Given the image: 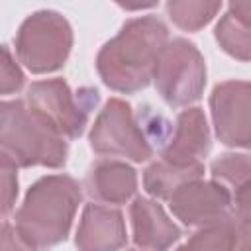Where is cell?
Instances as JSON below:
<instances>
[{
	"label": "cell",
	"mask_w": 251,
	"mask_h": 251,
	"mask_svg": "<svg viewBox=\"0 0 251 251\" xmlns=\"http://www.w3.org/2000/svg\"><path fill=\"white\" fill-rule=\"evenodd\" d=\"M169 41V27L161 18L149 14L127 20L96 55V71L102 82L122 94L147 88Z\"/></svg>",
	"instance_id": "1"
},
{
	"label": "cell",
	"mask_w": 251,
	"mask_h": 251,
	"mask_svg": "<svg viewBox=\"0 0 251 251\" xmlns=\"http://www.w3.org/2000/svg\"><path fill=\"white\" fill-rule=\"evenodd\" d=\"M80 200L82 190L73 176L47 175L37 178L14 216L20 239L33 251L63 243L69 237Z\"/></svg>",
	"instance_id": "2"
},
{
	"label": "cell",
	"mask_w": 251,
	"mask_h": 251,
	"mask_svg": "<svg viewBox=\"0 0 251 251\" xmlns=\"http://www.w3.org/2000/svg\"><path fill=\"white\" fill-rule=\"evenodd\" d=\"M0 145L2 157L20 169H61L69 157L65 137L18 98L0 104Z\"/></svg>",
	"instance_id": "3"
},
{
	"label": "cell",
	"mask_w": 251,
	"mask_h": 251,
	"mask_svg": "<svg viewBox=\"0 0 251 251\" xmlns=\"http://www.w3.org/2000/svg\"><path fill=\"white\" fill-rule=\"evenodd\" d=\"M14 49L18 61L29 73H55L63 69L71 55L73 27L59 12L37 10L22 22L14 37Z\"/></svg>",
	"instance_id": "4"
},
{
	"label": "cell",
	"mask_w": 251,
	"mask_h": 251,
	"mask_svg": "<svg viewBox=\"0 0 251 251\" xmlns=\"http://www.w3.org/2000/svg\"><path fill=\"white\" fill-rule=\"evenodd\" d=\"M100 96L96 88L73 92L63 78H45L29 84L25 102L65 139H76L84 133L92 108Z\"/></svg>",
	"instance_id": "5"
},
{
	"label": "cell",
	"mask_w": 251,
	"mask_h": 251,
	"mask_svg": "<svg viewBox=\"0 0 251 251\" xmlns=\"http://www.w3.org/2000/svg\"><path fill=\"white\" fill-rule=\"evenodd\" d=\"M153 80L159 96L169 106H190L204 92L206 61L192 41L184 37L171 39L157 61Z\"/></svg>",
	"instance_id": "6"
},
{
	"label": "cell",
	"mask_w": 251,
	"mask_h": 251,
	"mask_svg": "<svg viewBox=\"0 0 251 251\" xmlns=\"http://www.w3.org/2000/svg\"><path fill=\"white\" fill-rule=\"evenodd\" d=\"M90 149L104 157H124L145 163L153 157V145L135 120L131 106L122 98H110L96 116L90 133Z\"/></svg>",
	"instance_id": "7"
},
{
	"label": "cell",
	"mask_w": 251,
	"mask_h": 251,
	"mask_svg": "<svg viewBox=\"0 0 251 251\" xmlns=\"http://www.w3.org/2000/svg\"><path fill=\"white\" fill-rule=\"evenodd\" d=\"M169 208L176 220L196 229L233 220L231 192L214 178H196L182 184L169 198Z\"/></svg>",
	"instance_id": "8"
},
{
	"label": "cell",
	"mask_w": 251,
	"mask_h": 251,
	"mask_svg": "<svg viewBox=\"0 0 251 251\" xmlns=\"http://www.w3.org/2000/svg\"><path fill=\"white\" fill-rule=\"evenodd\" d=\"M216 137L227 147L251 149V80H226L210 94Z\"/></svg>",
	"instance_id": "9"
},
{
	"label": "cell",
	"mask_w": 251,
	"mask_h": 251,
	"mask_svg": "<svg viewBox=\"0 0 251 251\" xmlns=\"http://www.w3.org/2000/svg\"><path fill=\"white\" fill-rule=\"evenodd\" d=\"M212 137L208 120L198 106H188L176 116L173 133L161 149V159L173 165H196L210 153Z\"/></svg>",
	"instance_id": "10"
},
{
	"label": "cell",
	"mask_w": 251,
	"mask_h": 251,
	"mask_svg": "<svg viewBox=\"0 0 251 251\" xmlns=\"http://www.w3.org/2000/svg\"><path fill=\"white\" fill-rule=\"evenodd\" d=\"M126 243V220L118 208L96 202L84 206L75 237L78 251H120Z\"/></svg>",
	"instance_id": "11"
},
{
	"label": "cell",
	"mask_w": 251,
	"mask_h": 251,
	"mask_svg": "<svg viewBox=\"0 0 251 251\" xmlns=\"http://www.w3.org/2000/svg\"><path fill=\"white\" fill-rule=\"evenodd\" d=\"M133 243L141 251H169L180 239V227L157 200L137 196L129 206Z\"/></svg>",
	"instance_id": "12"
},
{
	"label": "cell",
	"mask_w": 251,
	"mask_h": 251,
	"mask_svg": "<svg viewBox=\"0 0 251 251\" xmlns=\"http://www.w3.org/2000/svg\"><path fill=\"white\" fill-rule=\"evenodd\" d=\"M86 194L96 204H126L135 196L137 175L126 161L100 159L90 165L84 180Z\"/></svg>",
	"instance_id": "13"
},
{
	"label": "cell",
	"mask_w": 251,
	"mask_h": 251,
	"mask_svg": "<svg viewBox=\"0 0 251 251\" xmlns=\"http://www.w3.org/2000/svg\"><path fill=\"white\" fill-rule=\"evenodd\" d=\"M202 176H204V163L180 167L159 159L143 171V188L155 200H169L182 184Z\"/></svg>",
	"instance_id": "14"
},
{
	"label": "cell",
	"mask_w": 251,
	"mask_h": 251,
	"mask_svg": "<svg viewBox=\"0 0 251 251\" xmlns=\"http://www.w3.org/2000/svg\"><path fill=\"white\" fill-rule=\"evenodd\" d=\"M169 20L184 29V31H198L208 25L218 12L222 10V2H208V0H171L165 6Z\"/></svg>",
	"instance_id": "15"
},
{
	"label": "cell",
	"mask_w": 251,
	"mask_h": 251,
	"mask_svg": "<svg viewBox=\"0 0 251 251\" xmlns=\"http://www.w3.org/2000/svg\"><path fill=\"white\" fill-rule=\"evenodd\" d=\"M237 239L239 226L235 224V220H229L196 229L188 237V241H184L175 251H235Z\"/></svg>",
	"instance_id": "16"
},
{
	"label": "cell",
	"mask_w": 251,
	"mask_h": 251,
	"mask_svg": "<svg viewBox=\"0 0 251 251\" xmlns=\"http://www.w3.org/2000/svg\"><path fill=\"white\" fill-rule=\"evenodd\" d=\"M218 45L237 61H251V29L237 24L227 12L220 18L214 29Z\"/></svg>",
	"instance_id": "17"
},
{
	"label": "cell",
	"mask_w": 251,
	"mask_h": 251,
	"mask_svg": "<svg viewBox=\"0 0 251 251\" xmlns=\"http://www.w3.org/2000/svg\"><path fill=\"white\" fill-rule=\"evenodd\" d=\"M212 178L233 190L251 180V155L249 153H224L210 165Z\"/></svg>",
	"instance_id": "18"
},
{
	"label": "cell",
	"mask_w": 251,
	"mask_h": 251,
	"mask_svg": "<svg viewBox=\"0 0 251 251\" xmlns=\"http://www.w3.org/2000/svg\"><path fill=\"white\" fill-rule=\"evenodd\" d=\"M24 86V73L8 45L2 47V94H16Z\"/></svg>",
	"instance_id": "19"
},
{
	"label": "cell",
	"mask_w": 251,
	"mask_h": 251,
	"mask_svg": "<svg viewBox=\"0 0 251 251\" xmlns=\"http://www.w3.org/2000/svg\"><path fill=\"white\" fill-rule=\"evenodd\" d=\"M0 171H2V216L6 218L14 206H16V198H18V167L2 157V165H0Z\"/></svg>",
	"instance_id": "20"
},
{
	"label": "cell",
	"mask_w": 251,
	"mask_h": 251,
	"mask_svg": "<svg viewBox=\"0 0 251 251\" xmlns=\"http://www.w3.org/2000/svg\"><path fill=\"white\" fill-rule=\"evenodd\" d=\"M231 206L233 220H237V226L251 229V180L231 192Z\"/></svg>",
	"instance_id": "21"
},
{
	"label": "cell",
	"mask_w": 251,
	"mask_h": 251,
	"mask_svg": "<svg viewBox=\"0 0 251 251\" xmlns=\"http://www.w3.org/2000/svg\"><path fill=\"white\" fill-rule=\"evenodd\" d=\"M227 14L241 25L251 29V2H231L227 6Z\"/></svg>",
	"instance_id": "22"
},
{
	"label": "cell",
	"mask_w": 251,
	"mask_h": 251,
	"mask_svg": "<svg viewBox=\"0 0 251 251\" xmlns=\"http://www.w3.org/2000/svg\"><path fill=\"white\" fill-rule=\"evenodd\" d=\"M235 251H251V229L239 227V239H237Z\"/></svg>",
	"instance_id": "23"
},
{
	"label": "cell",
	"mask_w": 251,
	"mask_h": 251,
	"mask_svg": "<svg viewBox=\"0 0 251 251\" xmlns=\"http://www.w3.org/2000/svg\"><path fill=\"white\" fill-rule=\"evenodd\" d=\"M127 251H139V249H127Z\"/></svg>",
	"instance_id": "24"
}]
</instances>
